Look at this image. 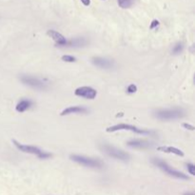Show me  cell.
<instances>
[{"instance_id": "obj_1", "label": "cell", "mask_w": 195, "mask_h": 195, "mask_svg": "<svg viewBox=\"0 0 195 195\" xmlns=\"http://www.w3.org/2000/svg\"><path fill=\"white\" fill-rule=\"evenodd\" d=\"M185 111L180 108H173V109H166V110H159L154 112V117L162 121L168 120H175L180 119L184 117Z\"/></svg>"}, {"instance_id": "obj_2", "label": "cell", "mask_w": 195, "mask_h": 195, "mask_svg": "<svg viewBox=\"0 0 195 195\" xmlns=\"http://www.w3.org/2000/svg\"><path fill=\"white\" fill-rule=\"evenodd\" d=\"M151 162H152L153 165H155L156 167H158L161 170H163L164 172H166L168 175H169V176H171V177H174L176 179H180V180H189V177L188 176L187 174L172 168L167 162H165V161H163L159 158H153L151 160Z\"/></svg>"}, {"instance_id": "obj_3", "label": "cell", "mask_w": 195, "mask_h": 195, "mask_svg": "<svg viewBox=\"0 0 195 195\" xmlns=\"http://www.w3.org/2000/svg\"><path fill=\"white\" fill-rule=\"evenodd\" d=\"M12 143L13 145L16 147L17 149H19L20 151L24 152V153H29V154H33V155H36L38 158L40 159H48L50 157H51V154L45 151V150H42L39 148L35 147V146H30V145H24V144H21L17 142L16 140H12Z\"/></svg>"}, {"instance_id": "obj_4", "label": "cell", "mask_w": 195, "mask_h": 195, "mask_svg": "<svg viewBox=\"0 0 195 195\" xmlns=\"http://www.w3.org/2000/svg\"><path fill=\"white\" fill-rule=\"evenodd\" d=\"M70 158L73 162L79 164L81 166L87 167V168H101L103 167V162L101 160L95 159V158H91V157H88V156L73 154V155H71Z\"/></svg>"}, {"instance_id": "obj_5", "label": "cell", "mask_w": 195, "mask_h": 195, "mask_svg": "<svg viewBox=\"0 0 195 195\" xmlns=\"http://www.w3.org/2000/svg\"><path fill=\"white\" fill-rule=\"evenodd\" d=\"M101 149L103 150V152H105L107 155H109L110 157H112L114 159L117 160H121V161H129V154L127 153L126 151L119 149L115 147H112L110 145H107L104 144L101 146Z\"/></svg>"}, {"instance_id": "obj_6", "label": "cell", "mask_w": 195, "mask_h": 195, "mask_svg": "<svg viewBox=\"0 0 195 195\" xmlns=\"http://www.w3.org/2000/svg\"><path fill=\"white\" fill-rule=\"evenodd\" d=\"M118 130H129V131L135 132V133H137V134H142V135H150V134H153V132L150 131V130L144 129H139V128L135 127V126L129 125V124H124V123H122V124H117V125L109 127L106 129L107 132H114V131H118Z\"/></svg>"}, {"instance_id": "obj_7", "label": "cell", "mask_w": 195, "mask_h": 195, "mask_svg": "<svg viewBox=\"0 0 195 195\" xmlns=\"http://www.w3.org/2000/svg\"><path fill=\"white\" fill-rule=\"evenodd\" d=\"M21 82L32 89L35 90H45L47 89V83H45L43 80L39 79L37 77L32 76V75H28V74H23L20 77Z\"/></svg>"}, {"instance_id": "obj_8", "label": "cell", "mask_w": 195, "mask_h": 195, "mask_svg": "<svg viewBox=\"0 0 195 195\" xmlns=\"http://www.w3.org/2000/svg\"><path fill=\"white\" fill-rule=\"evenodd\" d=\"M74 94L76 96H79V97H82V98H85V99H90V100H92L94 99L96 95H97V91L91 88V87H79L77 88L75 90H74Z\"/></svg>"}, {"instance_id": "obj_9", "label": "cell", "mask_w": 195, "mask_h": 195, "mask_svg": "<svg viewBox=\"0 0 195 195\" xmlns=\"http://www.w3.org/2000/svg\"><path fill=\"white\" fill-rule=\"evenodd\" d=\"M91 63L96 67H98L100 69H105V70H108L113 67V62L110 59H108V58H105V57H100V56L93 57L91 59Z\"/></svg>"}, {"instance_id": "obj_10", "label": "cell", "mask_w": 195, "mask_h": 195, "mask_svg": "<svg viewBox=\"0 0 195 195\" xmlns=\"http://www.w3.org/2000/svg\"><path fill=\"white\" fill-rule=\"evenodd\" d=\"M47 34L50 37H51V39L55 42L56 46H58V47H64L66 45L67 41H68L67 39L64 37V35H62L60 32H58L54 30H49L47 32Z\"/></svg>"}, {"instance_id": "obj_11", "label": "cell", "mask_w": 195, "mask_h": 195, "mask_svg": "<svg viewBox=\"0 0 195 195\" xmlns=\"http://www.w3.org/2000/svg\"><path fill=\"white\" fill-rule=\"evenodd\" d=\"M127 146L131 149H146L151 148L152 144L149 141L142 140V139H133V140L129 141L127 143Z\"/></svg>"}, {"instance_id": "obj_12", "label": "cell", "mask_w": 195, "mask_h": 195, "mask_svg": "<svg viewBox=\"0 0 195 195\" xmlns=\"http://www.w3.org/2000/svg\"><path fill=\"white\" fill-rule=\"evenodd\" d=\"M87 44H88V40L85 37H76V38L71 39L70 41H67V43L64 47H67V48H82V47H85Z\"/></svg>"}, {"instance_id": "obj_13", "label": "cell", "mask_w": 195, "mask_h": 195, "mask_svg": "<svg viewBox=\"0 0 195 195\" xmlns=\"http://www.w3.org/2000/svg\"><path fill=\"white\" fill-rule=\"evenodd\" d=\"M88 109L85 107H80V106H73V107H69L65 110H63L60 113L61 116L65 115H70V114H80V113H88Z\"/></svg>"}, {"instance_id": "obj_14", "label": "cell", "mask_w": 195, "mask_h": 195, "mask_svg": "<svg viewBox=\"0 0 195 195\" xmlns=\"http://www.w3.org/2000/svg\"><path fill=\"white\" fill-rule=\"evenodd\" d=\"M157 150L158 151H163V152H166V153H172V154H175V155H178V156H184V152L177 149V148H174V147H168V146H161V147H158L157 148Z\"/></svg>"}, {"instance_id": "obj_15", "label": "cell", "mask_w": 195, "mask_h": 195, "mask_svg": "<svg viewBox=\"0 0 195 195\" xmlns=\"http://www.w3.org/2000/svg\"><path fill=\"white\" fill-rule=\"evenodd\" d=\"M32 103L31 100L23 99V100L19 101V102L17 103V105H16V107H15V110H16L17 112L22 113V112L26 111L27 110H29V109L32 107Z\"/></svg>"}, {"instance_id": "obj_16", "label": "cell", "mask_w": 195, "mask_h": 195, "mask_svg": "<svg viewBox=\"0 0 195 195\" xmlns=\"http://www.w3.org/2000/svg\"><path fill=\"white\" fill-rule=\"evenodd\" d=\"M118 5L122 9H129L132 6L133 4V0H117Z\"/></svg>"}, {"instance_id": "obj_17", "label": "cell", "mask_w": 195, "mask_h": 195, "mask_svg": "<svg viewBox=\"0 0 195 195\" xmlns=\"http://www.w3.org/2000/svg\"><path fill=\"white\" fill-rule=\"evenodd\" d=\"M184 50V45L182 43H177V44H175L173 49H172V53L173 54H179L183 51Z\"/></svg>"}, {"instance_id": "obj_18", "label": "cell", "mask_w": 195, "mask_h": 195, "mask_svg": "<svg viewBox=\"0 0 195 195\" xmlns=\"http://www.w3.org/2000/svg\"><path fill=\"white\" fill-rule=\"evenodd\" d=\"M61 59H62L64 62H68V63H73V62L76 61V58H75L74 56H72V55H68V54L63 55V56L61 57Z\"/></svg>"}, {"instance_id": "obj_19", "label": "cell", "mask_w": 195, "mask_h": 195, "mask_svg": "<svg viewBox=\"0 0 195 195\" xmlns=\"http://www.w3.org/2000/svg\"><path fill=\"white\" fill-rule=\"evenodd\" d=\"M187 168H188V171L189 172L190 175H195V166L191 163H188L187 164Z\"/></svg>"}, {"instance_id": "obj_20", "label": "cell", "mask_w": 195, "mask_h": 195, "mask_svg": "<svg viewBox=\"0 0 195 195\" xmlns=\"http://www.w3.org/2000/svg\"><path fill=\"white\" fill-rule=\"evenodd\" d=\"M136 91H137V87H136L134 84H130V85L127 88V92L129 93V94L135 93Z\"/></svg>"}, {"instance_id": "obj_21", "label": "cell", "mask_w": 195, "mask_h": 195, "mask_svg": "<svg viewBox=\"0 0 195 195\" xmlns=\"http://www.w3.org/2000/svg\"><path fill=\"white\" fill-rule=\"evenodd\" d=\"M160 25V22L157 20V19H153V20L151 21L150 23V26H149V29L150 30H153V29H156L158 26Z\"/></svg>"}, {"instance_id": "obj_22", "label": "cell", "mask_w": 195, "mask_h": 195, "mask_svg": "<svg viewBox=\"0 0 195 195\" xmlns=\"http://www.w3.org/2000/svg\"><path fill=\"white\" fill-rule=\"evenodd\" d=\"M182 126H183V128L186 129H188V130H194V127H193L192 125L188 124V123H184Z\"/></svg>"}, {"instance_id": "obj_23", "label": "cell", "mask_w": 195, "mask_h": 195, "mask_svg": "<svg viewBox=\"0 0 195 195\" xmlns=\"http://www.w3.org/2000/svg\"><path fill=\"white\" fill-rule=\"evenodd\" d=\"M81 2L84 6H90V0H81Z\"/></svg>"}, {"instance_id": "obj_24", "label": "cell", "mask_w": 195, "mask_h": 195, "mask_svg": "<svg viewBox=\"0 0 195 195\" xmlns=\"http://www.w3.org/2000/svg\"><path fill=\"white\" fill-rule=\"evenodd\" d=\"M183 195H195L193 192H186V193H184Z\"/></svg>"}]
</instances>
